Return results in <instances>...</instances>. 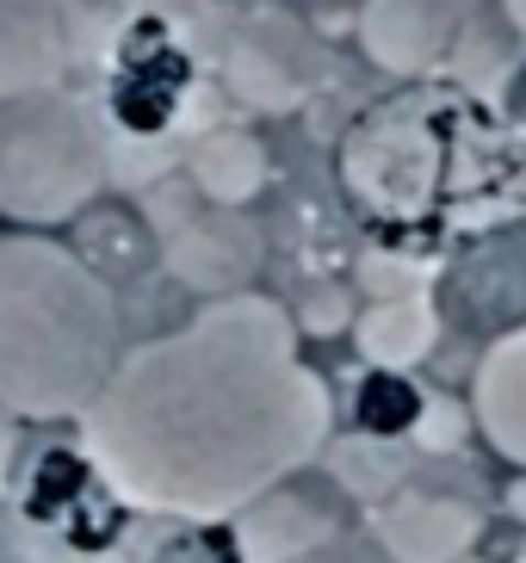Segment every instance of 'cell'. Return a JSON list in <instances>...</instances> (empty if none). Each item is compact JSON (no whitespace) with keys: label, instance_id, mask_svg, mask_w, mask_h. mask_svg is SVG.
I'll list each match as a JSON object with an SVG mask.
<instances>
[{"label":"cell","instance_id":"cell-1","mask_svg":"<svg viewBox=\"0 0 526 563\" xmlns=\"http://www.w3.org/2000/svg\"><path fill=\"white\" fill-rule=\"evenodd\" d=\"M335 397L297 360V322L266 291L211 298L124 353L81 415V459L131 514L217 527L329 452Z\"/></svg>","mask_w":526,"mask_h":563},{"label":"cell","instance_id":"cell-2","mask_svg":"<svg viewBox=\"0 0 526 563\" xmlns=\"http://www.w3.org/2000/svg\"><path fill=\"white\" fill-rule=\"evenodd\" d=\"M118 360L112 285L50 235H0V409L81 421Z\"/></svg>","mask_w":526,"mask_h":563},{"label":"cell","instance_id":"cell-3","mask_svg":"<svg viewBox=\"0 0 526 563\" xmlns=\"http://www.w3.org/2000/svg\"><path fill=\"white\" fill-rule=\"evenodd\" d=\"M106 186V136L75 93L0 106V217L25 230L75 223Z\"/></svg>","mask_w":526,"mask_h":563},{"label":"cell","instance_id":"cell-4","mask_svg":"<svg viewBox=\"0 0 526 563\" xmlns=\"http://www.w3.org/2000/svg\"><path fill=\"white\" fill-rule=\"evenodd\" d=\"M131 520L136 514L106 489L81 446L37 459L13 496V539L25 563H118L131 545Z\"/></svg>","mask_w":526,"mask_h":563},{"label":"cell","instance_id":"cell-5","mask_svg":"<svg viewBox=\"0 0 526 563\" xmlns=\"http://www.w3.org/2000/svg\"><path fill=\"white\" fill-rule=\"evenodd\" d=\"M341 186L372 217H421L440 192V131L421 100H384L341 143Z\"/></svg>","mask_w":526,"mask_h":563},{"label":"cell","instance_id":"cell-6","mask_svg":"<svg viewBox=\"0 0 526 563\" xmlns=\"http://www.w3.org/2000/svg\"><path fill=\"white\" fill-rule=\"evenodd\" d=\"M223 87L248 112H297L316 87L329 81V51L322 37L285 7H248L223 37Z\"/></svg>","mask_w":526,"mask_h":563},{"label":"cell","instance_id":"cell-7","mask_svg":"<svg viewBox=\"0 0 526 563\" xmlns=\"http://www.w3.org/2000/svg\"><path fill=\"white\" fill-rule=\"evenodd\" d=\"M440 322L478 341L526 329V217L495 223L452 254L440 279Z\"/></svg>","mask_w":526,"mask_h":563},{"label":"cell","instance_id":"cell-8","mask_svg":"<svg viewBox=\"0 0 526 563\" xmlns=\"http://www.w3.org/2000/svg\"><path fill=\"white\" fill-rule=\"evenodd\" d=\"M162 266L180 285H193L198 298H235L254 285L261 273V230L248 223L242 211H223V205H205L198 192H186V205L174 217H162Z\"/></svg>","mask_w":526,"mask_h":563},{"label":"cell","instance_id":"cell-9","mask_svg":"<svg viewBox=\"0 0 526 563\" xmlns=\"http://www.w3.org/2000/svg\"><path fill=\"white\" fill-rule=\"evenodd\" d=\"M372 539L391 563H464L483 539V501L409 477L372 508Z\"/></svg>","mask_w":526,"mask_h":563},{"label":"cell","instance_id":"cell-10","mask_svg":"<svg viewBox=\"0 0 526 563\" xmlns=\"http://www.w3.org/2000/svg\"><path fill=\"white\" fill-rule=\"evenodd\" d=\"M464 32V0H365L360 7V51L384 75H428L452 56Z\"/></svg>","mask_w":526,"mask_h":563},{"label":"cell","instance_id":"cell-11","mask_svg":"<svg viewBox=\"0 0 526 563\" xmlns=\"http://www.w3.org/2000/svg\"><path fill=\"white\" fill-rule=\"evenodd\" d=\"M68 75V19L56 0H0V106L56 93Z\"/></svg>","mask_w":526,"mask_h":563},{"label":"cell","instance_id":"cell-12","mask_svg":"<svg viewBox=\"0 0 526 563\" xmlns=\"http://www.w3.org/2000/svg\"><path fill=\"white\" fill-rule=\"evenodd\" d=\"M273 180V155L254 131L242 124H217L193 143L186 155V186H193L205 205H223V211H248V205L266 192Z\"/></svg>","mask_w":526,"mask_h":563},{"label":"cell","instance_id":"cell-13","mask_svg":"<svg viewBox=\"0 0 526 563\" xmlns=\"http://www.w3.org/2000/svg\"><path fill=\"white\" fill-rule=\"evenodd\" d=\"M471 409H478L483 440L526 471V329L483 347L478 378H471Z\"/></svg>","mask_w":526,"mask_h":563},{"label":"cell","instance_id":"cell-14","mask_svg":"<svg viewBox=\"0 0 526 563\" xmlns=\"http://www.w3.org/2000/svg\"><path fill=\"white\" fill-rule=\"evenodd\" d=\"M440 329H446L440 303H428L421 291H409V298H379L353 322V347H360V360L372 372H403L409 378L415 365L434 353Z\"/></svg>","mask_w":526,"mask_h":563},{"label":"cell","instance_id":"cell-15","mask_svg":"<svg viewBox=\"0 0 526 563\" xmlns=\"http://www.w3.org/2000/svg\"><path fill=\"white\" fill-rule=\"evenodd\" d=\"M81 261L94 266L106 285H118V279H131V273H143L155 254H162V242H155V230H149L136 211H124V205H87L81 217Z\"/></svg>","mask_w":526,"mask_h":563},{"label":"cell","instance_id":"cell-16","mask_svg":"<svg viewBox=\"0 0 526 563\" xmlns=\"http://www.w3.org/2000/svg\"><path fill=\"white\" fill-rule=\"evenodd\" d=\"M329 477L347 501L365 496V501H384L391 489L409 483V452L403 440H379V433H353L347 446L329 452Z\"/></svg>","mask_w":526,"mask_h":563},{"label":"cell","instance_id":"cell-17","mask_svg":"<svg viewBox=\"0 0 526 563\" xmlns=\"http://www.w3.org/2000/svg\"><path fill=\"white\" fill-rule=\"evenodd\" d=\"M353 415H360V433L403 440V433H415V421H421V390H415L403 372H379V378H365Z\"/></svg>","mask_w":526,"mask_h":563},{"label":"cell","instance_id":"cell-18","mask_svg":"<svg viewBox=\"0 0 526 563\" xmlns=\"http://www.w3.org/2000/svg\"><path fill=\"white\" fill-rule=\"evenodd\" d=\"M285 310H292L297 334L329 341V334H347V322H353V285L347 279H304Z\"/></svg>","mask_w":526,"mask_h":563},{"label":"cell","instance_id":"cell-19","mask_svg":"<svg viewBox=\"0 0 526 563\" xmlns=\"http://www.w3.org/2000/svg\"><path fill=\"white\" fill-rule=\"evenodd\" d=\"M280 563H391V558L379 551V539H372V532H360L353 520H347V527L322 532V539H310V545L285 551Z\"/></svg>","mask_w":526,"mask_h":563},{"label":"cell","instance_id":"cell-20","mask_svg":"<svg viewBox=\"0 0 526 563\" xmlns=\"http://www.w3.org/2000/svg\"><path fill=\"white\" fill-rule=\"evenodd\" d=\"M149 563H242L235 539L211 527H186V532H167L162 545H149Z\"/></svg>","mask_w":526,"mask_h":563},{"label":"cell","instance_id":"cell-21","mask_svg":"<svg viewBox=\"0 0 526 563\" xmlns=\"http://www.w3.org/2000/svg\"><path fill=\"white\" fill-rule=\"evenodd\" d=\"M415 279H421V273H415L409 261H384V254H365L360 261V279L353 285H365V291H379V298H409L415 291Z\"/></svg>","mask_w":526,"mask_h":563},{"label":"cell","instance_id":"cell-22","mask_svg":"<svg viewBox=\"0 0 526 563\" xmlns=\"http://www.w3.org/2000/svg\"><path fill=\"white\" fill-rule=\"evenodd\" d=\"M13 459H19V415L0 409V496H7V483H13Z\"/></svg>","mask_w":526,"mask_h":563},{"label":"cell","instance_id":"cell-23","mask_svg":"<svg viewBox=\"0 0 526 563\" xmlns=\"http://www.w3.org/2000/svg\"><path fill=\"white\" fill-rule=\"evenodd\" d=\"M502 112L526 124V63H520V68H508V81H502Z\"/></svg>","mask_w":526,"mask_h":563},{"label":"cell","instance_id":"cell-24","mask_svg":"<svg viewBox=\"0 0 526 563\" xmlns=\"http://www.w3.org/2000/svg\"><path fill=\"white\" fill-rule=\"evenodd\" d=\"M502 7H508V19H514V32L526 37V0H502Z\"/></svg>","mask_w":526,"mask_h":563},{"label":"cell","instance_id":"cell-25","mask_svg":"<svg viewBox=\"0 0 526 563\" xmlns=\"http://www.w3.org/2000/svg\"><path fill=\"white\" fill-rule=\"evenodd\" d=\"M464 563H478V558H464Z\"/></svg>","mask_w":526,"mask_h":563},{"label":"cell","instance_id":"cell-26","mask_svg":"<svg viewBox=\"0 0 526 563\" xmlns=\"http://www.w3.org/2000/svg\"><path fill=\"white\" fill-rule=\"evenodd\" d=\"M56 7H63V0H56Z\"/></svg>","mask_w":526,"mask_h":563}]
</instances>
